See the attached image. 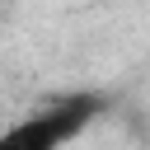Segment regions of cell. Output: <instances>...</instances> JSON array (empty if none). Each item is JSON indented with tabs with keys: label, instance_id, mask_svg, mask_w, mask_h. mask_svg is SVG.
I'll use <instances>...</instances> for the list:
<instances>
[{
	"label": "cell",
	"instance_id": "1",
	"mask_svg": "<svg viewBox=\"0 0 150 150\" xmlns=\"http://www.w3.org/2000/svg\"><path fill=\"white\" fill-rule=\"evenodd\" d=\"M98 112H103V98L98 94H70V98H61V103H52L42 112H28L14 127H5L0 131V150H61Z\"/></svg>",
	"mask_w": 150,
	"mask_h": 150
}]
</instances>
